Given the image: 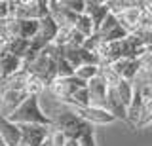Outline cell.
<instances>
[{"mask_svg": "<svg viewBox=\"0 0 152 146\" xmlns=\"http://www.w3.org/2000/svg\"><path fill=\"white\" fill-rule=\"evenodd\" d=\"M61 57H63V48H57L55 44H51L46 49H42L36 55V59H32L31 63H25V68L28 70L31 76L38 78L50 89L51 84L57 80V65H59Z\"/></svg>", "mask_w": 152, "mask_h": 146, "instance_id": "obj_1", "label": "cell"}, {"mask_svg": "<svg viewBox=\"0 0 152 146\" xmlns=\"http://www.w3.org/2000/svg\"><path fill=\"white\" fill-rule=\"evenodd\" d=\"M53 129H59L69 137L70 140H82L86 135L95 133L93 123L82 120L72 110H63L53 116Z\"/></svg>", "mask_w": 152, "mask_h": 146, "instance_id": "obj_2", "label": "cell"}, {"mask_svg": "<svg viewBox=\"0 0 152 146\" xmlns=\"http://www.w3.org/2000/svg\"><path fill=\"white\" fill-rule=\"evenodd\" d=\"M38 99L40 97L31 95L12 116H8V120L13 121V123H17V125H46V127H53V118H50L48 114L42 112L40 101H38Z\"/></svg>", "mask_w": 152, "mask_h": 146, "instance_id": "obj_3", "label": "cell"}, {"mask_svg": "<svg viewBox=\"0 0 152 146\" xmlns=\"http://www.w3.org/2000/svg\"><path fill=\"white\" fill-rule=\"evenodd\" d=\"M12 19L40 21L50 15V0H10Z\"/></svg>", "mask_w": 152, "mask_h": 146, "instance_id": "obj_4", "label": "cell"}, {"mask_svg": "<svg viewBox=\"0 0 152 146\" xmlns=\"http://www.w3.org/2000/svg\"><path fill=\"white\" fill-rule=\"evenodd\" d=\"M88 87V82H84V80H80L78 76H70V78H57L53 84H51L50 91L53 93V95L59 99L61 102L66 101V99H70L74 95L76 91H80V89Z\"/></svg>", "mask_w": 152, "mask_h": 146, "instance_id": "obj_5", "label": "cell"}, {"mask_svg": "<svg viewBox=\"0 0 152 146\" xmlns=\"http://www.w3.org/2000/svg\"><path fill=\"white\" fill-rule=\"evenodd\" d=\"M63 55H65V59L69 61L76 70L86 67V65H97V67H101V59H99V55L88 51L86 48L66 46V48H63Z\"/></svg>", "mask_w": 152, "mask_h": 146, "instance_id": "obj_6", "label": "cell"}, {"mask_svg": "<svg viewBox=\"0 0 152 146\" xmlns=\"http://www.w3.org/2000/svg\"><path fill=\"white\" fill-rule=\"evenodd\" d=\"M99 36H101V40L104 44H112V42H120V40H126L127 36H129V32L122 27L120 19H118L116 15L110 12V15L107 17V21L103 23L101 31L97 32Z\"/></svg>", "mask_w": 152, "mask_h": 146, "instance_id": "obj_7", "label": "cell"}, {"mask_svg": "<svg viewBox=\"0 0 152 146\" xmlns=\"http://www.w3.org/2000/svg\"><path fill=\"white\" fill-rule=\"evenodd\" d=\"M142 13H145V2H135V6L127 8V10H124L120 13H114V15L120 19L122 27L129 32V34H135V32L141 29Z\"/></svg>", "mask_w": 152, "mask_h": 146, "instance_id": "obj_8", "label": "cell"}, {"mask_svg": "<svg viewBox=\"0 0 152 146\" xmlns=\"http://www.w3.org/2000/svg\"><path fill=\"white\" fill-rule=\"evenodd\" d=\"M31 97L28 91H17V89H2V105H0V114L2 118L12 116L27 99Z\"/></svg>", "mask_w": 152, "mask_h": 146, "instance_id": "obj_9", "label": "cell"}, {"mask_svg": "<svg viewBox=\"0 0 152 146\" xmlns=\"http://www.w3.org/2000/svg\"><path fill=\"white\" fill-rule=\"evenodd\" d=\"M50 13L51 17L57 21V25L63 29V27H70L74 29L76 27V21H78V13L70 12L69 8L63 4V0H50Z\"/></svg>", "mask_w": 152, "mask_h": 146, "instance_id": "obj_10", "label": "cell"}, {"mask_svg": "<svg viewBox=\"0 0 152 146\" xmlns=\"http://www.w3.org/2000/svg\"><path fill=\"white\" fill-rule=\"evenodd\" d=\"M72 112H76L82 120L89 121L93 125H108V123H114L116 118H114L108 110L104 108H93V106H88V108H70Z\"/></svg>", "mask_w": 152, "mask_h": 146, "instance_id": "obj_11", "label": "cell"}, {"mask_svg": "<svg viewBox=\"0 0 152 146\" xmlns=\"http://www.w3.org/2000/svg\"><path fill=\"white\" fill-rule=\"evenodd\" d=\"M88 89H89L91 106L93 108H104V110H107V97H108V89L110 87H108V84L104 82V78L101 74L88 84Z\"/></svg>", "mask_w": 152, "mask_h": 146, "instance_id": "obj_12", "label": "cell"}, {"mask_svg": "<svg viewBox=\"0 0 152 146\" xmlns=\"http://www.w3.org/2000/svg\"><path fill=\"white\" fill-rule=\"evenodd\" d=\"M23 144L27 146H42L51 137V127L46 125H21Z\"/></svg>", "mask_w": 152, "mask_h": 146, "instance_id": "obj_13", "label": "cell"}, {"mask_svg": "<svg viewBox=\"0 0 152 146\" xmlns=\"http://www.w3.org/2000/svg\"><path fill=\"white\" fill-rule=\"evenodd\" d=\"M0 137L6 146H21L23 144V131L21 125L10 121L8 118H0Z\"/></svg>", "mask_w": 152, "mask_h": 146, "instance_id": "obj_14", "label": "cell"}, {"mask_svg": "<svg viewBox=\"0 0 152 146\" xmlns=\"http://www.w3.org/2000/svg\"><path fill=\"white\" fill-rule=\"evenodd\" d=\"M86 15H89V19L93 21L95 27V34L101 31L103 23L107 21V17L110 15V8L107 2H99V0H88V6H86Z\"/></svg>", "mask_w": 152, "mask_h": 146, "instance_id": "obj_15", "label": "cell"}, {"mask_svg": "<svg viewBox=\"0 0 152 146\" xmlns=\"http://www.w3.org/2000/svg\"><path fill=\"white\" fill-rule=\"evenodd\" d=\"M23 68H25V59L15 57L8 51H0V82L8 80Z\"/></svg>", "mask_w": 152, "mask_h": 146, "instance_id": "obj_16", "label": "cell"}, {"mask_svg": "<svg viewBox=\"0 0 152 146\" xmlns=\"http://www.w3.org/2000/svg\"><path fill=\"white\" fill-rule=\"evenodd\" d=\"M107 110L116 118V120H122V121H127V106L124 105V101L118 95V89L116 87H110L108 89V97H107Z\"/></svg>", "mask_w": 152, "mask_h": 146, "instance_id": "obj_17", "label": "cell"}, {"mask_svg": "<svg viewBox=\"0 0 152 146\" xmlns=\"http://www.w3.org/2000/svg\"><path fill=\"white\" fill-rule=\"evenodd\" d=\"M0 51H8V53L15 55V57L27 59L28 51H31V40H23V38H10L8 42L0 44Z\"/></svg>", "mask_w": 152, "mask_h": 146, "instance_id": "obj_18", "label": "cell"}, {"mask_svg": "<svg viewBox=\"0 0 152 146\" xmlns=\"http://www.w3.org/2000/svg\"><path fill=\"white\" fill-rule=\"evenodd\" d=\"M31 82V74H28L27 68L19 70L17 74L10 76L8 80L2 82V89H17V91H27V86Z\"/></svg>", "mask_w": 152, "mask_h": 146, "instance_id": "obj_19", "label": "cell"}, {"mask_svg": "<svg viewBox=\"0 0 152 146\" xmlns=\"http://www.w3.org/2000/svg\"><path fill=\"white\" fill-rule=\"evenodd\" d=\"M118 95H120V99L124 101V105L127 106V110H129L131 102H133V97H135V84L133 82H127V80L122 78V82L118 84Z\"/></svg>", "mask_w": 152, "mask_h": 146, "instance_id": "obj_20", "label": "cell"}, {"mask_svg": "<svg viewBox=\"0 0 152 146\" xmlns=\"http://www.w3.org/2000/svg\"><path fill=\"white\" fill-rule=\"evenodd\" d=\"M78 32H82V34L86 36V38H89V36L95 34V27H93V21L89 19V15H86V13H82V15L78 17V21H76V27H74Z\"/></svg>", "mask_w": 152, "mask_h": 146, "instance_id": "obj_21", "label": "cell"}, {"mask_svg": "<svg viewBox=\"0 0 152 146\" xmlns=\"http://www.w3.org/2000/svg\"><path fill=\"white\" fill-rule=\"evenodd\" d=\"M99 74H101V67H97V65H86V67L78 68L76 70V76L80 80H84V82H91L93 78H97Z\"/></svg>", "mask_w": 152, "mask_h": 146, "instance_id": "obj_22", "label": "cell"}, {"mask_svg": "<svg viewBox=\"0 0 152 146\" xmlns=\"http://www.w3.org/2000/svg\"><path fill=\"white\" fill-rule=\"evenodd\" d=\"M74 74H76V68L63 55V57L59 59V65H57V78H70V76H74Z\"/></svg>", "mask_w": 152, "mask_h": 146, "instance_id": "obj_23", "label": "cell"}, {"mask_svg": "<svg viewBox=\"0 0 152 146\" xmlns=\"http://www.w3.org/2000/svg\"><path fill=\"white\" fill-rule=\"evenodd\" d=\"M101 76L104 78V82L108 84V87H118V84L122 82V78L114 72L112 67H101Z\"/></svg>", "mask_w": 152, "mask_h": 146, "instance_id": "obj_24", "label": "cell"}, {"mask_svg": "<svg viewBox=\"0 0 152 146\" xmlns=\"http://www.w3.org/2000/svg\"><path fill=\"white\" fill-rule=\"evenodd\" d=\"M72 31L74 29H70V27H63V29L59 31L57 40H55L57 48H66V46H70V42H72Z\"/></svg>", "mask_w": 152, "mask_h": 146, "instance_id": "obj_25", "label": "cell"}, {"mask_svg": "<svg viewBox=\"0 0 152 146\" xmlns=\"http://www.w3.org/2000/svg\"><path fill=\"white\" fill-rule=\"evenodd\" d=\"M103 44H104V42L101 40V36H99V34H93V36H89V38H86L84 48L88 49V51H91V53H95V55H99Z\"/></svg>", "mask_w": 152, "mask_h": 146, "instance_id": "obj_26", "label": "cell"}, {"mask_svg": "<svg viewBox=\"0 0 152 146\" xmlns=\"http://www.w3.org/2000/svg\"><path fill=\"white\" fill-rule=\"evenodd\" d=\"M51 142H53V146H66L69 144V137H66L63 131H59V129H53V127H51Z\"/></svg>", "mask_w": 152, "mask_h": 146, "instance_id": "obj_27", "label": "cell"}, {"mask_svg": "<svg viewBox=\"0 0 152 146\" xmlns=\"http://www.w3.org/2000/svg\"><path fill=\"white\" fill-rule=\"evenodd\" d=\"M135 87L141 91V97L145 99V102L152 101V84H139V86H135Z\"/></svg>", "mask_w": 152, "mask_h": 146, "instance_id": "obj_28", "label": "cell"}, {"mask_svg": "<svg viewBox=\"0 0 152 146\" xmlns=\"http://www.w3.org/2000/svg\"><path fill=\"white\" fill-rule=\"evenodd\" d=\"M66 146H82V144H80L78 140H69V144H66Z\"/></svg>", "mask_w": 152, "mask_h": 146, "instance_id": "obj_29", "label": "cell"}, {"mask_svg": "<svg viewBox=\"0 0 152 146\" xmlns=\"http://www.w3.org/2000/svg\"><path fill=\"white\" fill-rule=\"evenodd\" d=\"M0 146H6V144H4V142H2V144H0Z\"/></svg>", "mask_w": 152, "mask_h": 146, "instance_id": "obj_30", "label": "cell"}, {"mask_svg": "<svg viewBox=\"0 0 152 146\" xmlns=\"http://www.w3.org/2000/svg\"><path fill=\"white\" fill-rule=\"evenodd\" d=\"M21 146H27V144H21Z\"/></svg>", "mask_w": 152, "mask_h": 146, "instance_id": "obj_31", "label": "cell"}]
</instances>
